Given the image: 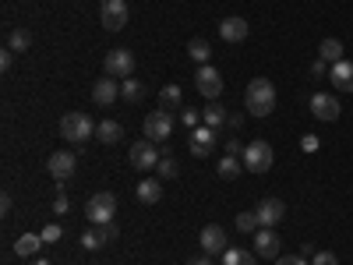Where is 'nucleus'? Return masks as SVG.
<instances>
[{"label":"nucleus","mask_w":353,"mask_h":265,"mask_svg":"<svg viewBox=\"0 0 353 265\" xmlns=\"http://www.w3.org/2000/svg\"><path fill=\"white\" fill-rule=\"evenodd\" d=\"M248 32H251V25H248L244 18H237V14L219 21V39H226V43H244Z\"/></svg>","instance_id":"16"},{"label":"nucleus","mask_w":353,"mask_h":265,"mask_svg":"<svg viewBox=\"0 0 353 265\" xmlns=\"http://www.w3.org/2000/svg\"><path fill=\"white\" fill-rule=\"evenodd\" d=\"M81 248H85V251H99V248H103V237H99V230H96V226L81 233Z\"/></svg>","instance_id":"32"},{"label":"nucleus","mask_w":353,"mask_h":265,"mask_svg":"<svg viewBox=\"0 0 353 265\" xmlns=\"http://www.w3.org/2000/svg\"><path fill=\"white\" fill-rule=\"evenodd\" d=\"M194 85H198V92H201L205 99H219V92H223V75H219L212 64H201L198 75H194Z\"/></svg>","instance_id":"10"},{"label":"nucleus","mask_w":353,"mask_h":265,"mask_svg":"<svg viewBox=\"0 0 353 265\" xmlns=\"http://www.w3.org/2000/svg\"><path fill=\"white\" fill-rule=\"evenodd\" d=\"M241 153H244L241 138H230V141H226V156H241Z\"/></svg>","instance_id":"38"},{"label":"nucleus","mask_w":353,"mask_h":265,"mask_svg":"<svg viewBox=\"0 0 353 265\" xmlns=\"http://www.w3.org/2000/svg\"><path fill=\"white\" fill-rule=\"evenodd\" d=\"M46 170H50L53 181H61V184H64V181H71L74 170H78V156H74V153H68V149H61V153H50Z\"/></svg>","instance_id":"9"},{"label":"nucleus","mask_w":353,"mask_h":265,"mask_svg":"<svg viewBox=\"0 0 353 265\" xmlns=\"http://www.w3.org/2000/svg\"><path fill=\"white\" fill-rule=\"evenodd\" d=\"M241 163H244V170H251V173H265V170L276 163V153H272V145L265 141V138H254V141L244 145Z\"/></svg>","instance_id":"2"},{"label":"nucleus","mask_w":353,"mask_h":265,"mask_svg":"<svg viewBox=\"0 0 353 265\" xmlns=\"http://www.w3.org/2000/svg\"><path fill=\"white\" fill-rule=\"evenodd\" d=\"M318 61H325L329 68L339 64V61H346V57H343V43H339V39H321V46H318Z\"/></svg>","instance_id":"21"},{"label":"nucleus","mask_w":353,"mask_h":265,"mask_svg":"<svg viewBox=\"0 0 353 265\" xmlns=\"http://www.w3.org/2000/svg\"><path fill=\"white\" fill-rule=\"evenodd\" d=\"M237 230H241V233H258V230H261L258 213H241V216H237Z\"/></svg>","instance_id":"31"},{"label":"nucleus","mask_w":353,"mask_h":265,"mask_svg":"<svg viewBox=\"0 0 353 265\" xmlns=\"http://www.w3.org/2000/svg\"><path fill=\"white\" fill-rule=\"evenodd\" d=\"M156 173H159V181H170V177L181 173V166H176V159H173V156H163V159H159V166H156Z\"/></svg>","instance_id":"30"},{"label":"nucleus","mask_w":353,"mask_h":265,"mask_svg":"<svg viewBox=\"0 0 353 265\" xmlns=\"http://www.w3.org/2000/svg\"><path fill=\"white\" fill-rule=\"evenodd\" d=\"M96 138L103 141V145H117L124 138V128L117 124V121H103V124H96Z\"/></svg>","instance_id":"22"},{"label":"nucleus","mask_w":353,"mask_h":265,"mask_svg":"<svg viewBox=\"0 0 353 265\" xmlns=\"http://www.w3.org/2000/svg\"><path fill=\"white\" fill-rule=\"evenodd\" d=\"M188 265H212V255H194V258H188Z\"/></svg>","instance_id":"42"},{"label":"nucleus","mask_w":353,"mask_h":265,"mask_svg":"<svg viewBox=\"0 0 353 265\" xmlns=\"http://www.w3.org/2000/svg\"><path fill=\"white\" fill-rule=\"evenodd\" d=\"M61 226H57V223H46L43 230H39V237H43V244H57V241H61Z\"/></svg>","instance_id":"33"},{"label":"nucleus","mask_w":353,"mask_h":265,"mask_svg":"<svg viewBox=\"0 0 353 265\" xmlns=\"http://www.w3.org/2000/svg\"><path fill=\"white\" fill-rule=\"evenodd\" d=\"M68 209H71V202H68V195L61 191V195H57V198H53V213H57V216H64Z\"/></svg>","instance_id":"36"},{"label":"nucleus","mask_w":353,"mask_h":265,"mask_svg":"<svg viewBox=\"0 0 353 265\" xmlns=\"http://www.w3.org/2000/svg\"><path fill=\"white\" fill-rule=\"evenodd\" d=\"M159 159H163V156H159V149H156V141L141 138V141L131 145V166H134V170H141V173H145V170H156Z\"/></svg>","instance_id":"7"},{"label":"nucleus","mask_w":353,"mask_h":265,"mask_svg":"<svg viewBox=\"0 0 353 265\" xmlns=\"http://www.w3.org/2000/svg\"><path fill=\"white\" fill-rule=\"evenodd\" d=\"M339 99L332 96V92H314L311 96V113L318 117V121H325V124H332L336 121V117H339Z\"/></svg>","instance_id":"13"},{"label":"nucleus","mask_w":353,"mask_h":265,"mask_svg":"<svg viewBox=\"0 0 353 265\" xmlns=\"http://www.w3.org/2000/svg\"><path fill=\"white\" fill-rule=\"evenodd\" d=\"M311 265H339V258H336L332 251H314V258H311Z\"/></svg>","instance_id":"34"},{"label":"nucleus","mask_w":353,"mask_h":265,"mask_svg":"<svg viewBox=\"0 0 353 265\" xmlns=\"http://www.w3.org/2000/svg\"><path fill=\"white\" fill-rule=\"evenodd\" d=\"M103 68H106V78L124 81V78H131V75H134V53H131V50H124V46H117V50H110V53H106Z\"/></svg>","instance_id":"5"},{"label":"nucleus","mask_w":353,"mask_h":265,"mask_svg":"<svg viewBox=\"0 0 353 265\" xmlns=\"http://www.w3.org/2000/svg\"><path fill=\"white\" fill-rule=\"evenodd\" d=\"M301 145H304V153H314V149H318V138H314V135H304Z\"/></svg>","instance_id":"43"},{"label":"nucleus","mask_w":353,"mask_h":265,"mask_svg":"<svg viewBox=\"0 0 353 265\" xmlns=\"http://www.w3.org/2000/svg\"><path fill=\"white\" fill-rule=\"evenodd\" d=\"M96 230H99V237H103V244H110V241H117V226H113V223H99Z\"/></svg>","instance_id":"35"},{"label":"nucleus","mask_w":353,"mask_h":265,"mask_svg":"<svg viewBox=\"0 0 353 265\" xmlns=\"http://www.w3.org/2000/svg\"><path fill=\"white\" fill-rule=\"evenodd\" d=\"M191 156H198V159H209L212 156V149H216V131L209 128V124H198L194 131H191Z\"/></svg>","instance_id":"11"},{"label":"nucleus","mask_w":353,"mask_h":265,"mask_svg":"<svg viewBox=\"0 0 353 265\" xmlns=\"http://www.w3.org/2000/svg\"><path fill=\"white\" fill-rule=\"evenodd\" d=\"M201 121L209 124L212 131H219L223 124H230V117H226V110H223V106H216V103H212V106H205V113H201Z\"/></svg>","instance_id":"24"},{"label":"nucleus","mask_w":353,"mask_h":265,"mask_svg":"<svg viewBox=\"0 0 353 265\" xmlns=\"http://www.w3.org/2000/svg\"><path fill=\"white\" fill-rule=\"evenodd\" d=\"M121 96H124L128 103H138V99L145 96V85L134 81V78H124V81H121Z\"/></svg>","instance_id":"27"},{"label":"nucleus","mask_w":353,"mask_h":265,"mask_svg":"<svg viewBox=\"0 0 353 265\" xmlns=\"http://www.w3.org/2000/svg\"><path fill=\"white\" fill-rule=\"evenodd\" d=\"M32 265H50V262H46V258H36V262H32Z\"/></svg>","instance_id":"44"},{"label":"nucleus","mask_w":353,"mask_h":265,"mask_svg":"<svg viewBox=\"0 0 353 265\" xmlns=\"http://www.w3.org/2000/svg\"><path fill=\"white\" fill-rule=\"evenodd\" d=\"M254 213H258V223H261V226L276 230V226L283 223V216H286V205H283L279 198H261Z\"/></svg>","instance_id":"14"},{"label":"nucleus","mask_w":353,"mask_h":265,"mask_svg":"<svg viewBox=\"0 0 353 265\" xmlns=\"http://www.w3.org/2000/svg\"><path fill=\"white\" fill-rule=\"evenodd\" d=\"M329 78H332V88L339 92H353V61H339L329 68Z\"/></svg>","instance_id":"18"},{"label":"nucleus","mask_w":353,"mask_h":265,"mask_svg":"<svg viewBox=\"0 0 353 265\" xmlns=\"http://www.w3.org/2000/svg\"><path fill=\"white\" fill-rule=\"evenodd\" d=\"M85 216H88L92 226L113 223V216H117V195L113 191H96L92 198H88V205H85Z\"/></svg>","instance_id":"4"},{"label":"nucleus","mask_w":353,"mask_h":265,"mask_svg":"<svg viewBox=\"0 0 353 265\" xmlns=\"http://www.w3.org/2000/svg\"><path fill=\"white\" fill-rule=\"evenodd\" d=\"M216 170H219V177H223V181H233V177H241L244 163H241V156H223V159L216 163Z\"/></svg>","instance_id":"23"},{"label":"nucleus","mask_w":353,"mask_h":265,"mask_svg":"<svg viewBox=\"0 0 353 265\" xmlns=\"http://www.w3.org/2000/svg\"><path fill=\"white\" fill-rule=\"evenodd\" d=\"M39 248H43V237H39V233H21V237L14 241V255H18V258H36Z\"/></svg>","instance_id":"20"},{"label":"nucleus","mask_w":353,"mask_h":265,"mask_svg":"<svg viewBox=\"0 0 353 265\" xmlns=\"http://www.w3.org/2000/svg\"><path fill=\"white\" fill-rule=\"evenodd\" d=\"M11 64H14V50H4L0 53V71H11Z\"/></svg>","instance_id":"41"},{"label":"nucleus","mask_w":353,"mask_h":265,"mask_svg":"<svg viewBox=\"0 0 353 265\" xmlns=\"http://www.w3.org/2000/svg\"><path fill=\"white\" fill-rule=\"evenodd\" d=\"M188 53H191V61H198V64H209L212 46L205 43V39H191V43H188Z\"/></svg>","instance_id":"26"},{"label":"nucleus","mask_w":353,"mask_h":265,"mask_svg":"<svg viewBox=\"0 0 353 265\" xmlns=\"http://www.w3.org/2000/svg\"><path fill=\"white\" fill-rule=\"evenodd\" d=\"M244 106L251 117H269L276 110V85L269 78H251L244 92Z\"/></svg>","instance_id":"1"},{"label":"nucleus","mask_w":353,"mask_h":265,"mask_svg":"<svg viewBox=\"0 0 353 265\" xmlns=\"http://www.w3.org/2000/svg\"><path fill=\"white\" fill-rule=\"evenodd\" d=\"M198 244H201L205 255H212V258L223 255V251L230 248V244H226V230H223L219 223H209V226H205V230H201V237H198Z\"/></svg>","instance_id":"12"},{"label":"nucleus","mask_w":353,"mask_h":265,"mask_svg":"<svg viewBox=\"0 0 353 265\" xmlns=\"http://www.w3.org/2000/svg\"><path fill=\"white\" fill-rule=\"evenodd\" d=\"M117 96H121V85H117V78H99L92 85V103L96 106H113Z\"/></svg>","instance_id":"17"},{"label":"nucleus","mask_w":353,"mask_h":265,"mask_svg":"<svg viewBox=\"0 0 353 265\" xmlns=\"http://www.w3.org/2000/svg\"><path fill=\"white\" fill-rule=\"evenodd\" d=\"M254 255L276 262V258H279V233L269 230V226H261V230L254 233Z\"/></svg>","instance_id":"15"},{"label":"nucleus","mask_w":353,"mask_h":265,"mask_svg":"<svg viewBox=\"0 0 353 265\" xmlns=\"http://www.w3.org/2000/svg\"><path fill=\"white\" fill-rule=\"evenodd\" d=\"M134 195H138V202H145V205H156V202L163 198V181H159V177H145V181L134 188Z\"/></svg>","instance_id":"19"},{"label":"nucleus","mask_w":353,"mask_h":265,"mask_svg":"<svg viewBox=\"0 0 353 265\" xmlns=\"http://www.w3.org/2000/svg\"><path fill=\"white\" fill-rule=\"evenodd\" d=\"M28 46H32V36H28L25 28H14V32L8 36V50H14V53H25Z\"/></svg>","instance_id":"28"},{"label":"nucleus","mask_w":353,"mask_h":265,"mask_svg":"<svg viewBox=\"0 0 353 265\" xmlns=\"http://www.w3.org/2000/svg\"><path fill=\"white\" fill-rule=\"evenodd\" d=\"M170 135H173L170 110H152L149 117H145V138H149V141H166Z\"/></svg>","instance_id":"8"},{"label":"nucleus","mask_w":353,"mask_h":265,"mask_svg":"<svg viewBox=\"0 0 353 265\" xmlns=\"http://www.w3.org/2000/svg\"><path fill=\"white\" fill-rule=\"evenodd\" d=\"M276 265H307V258L304 255H279Z\"/></svg>","instance_id":"37"},{"label":"nucleus","mask_w":353,"mask_h":265,"mask_svg":"<svg viewBox=\"0 0 353 265\" xmlns=\"http://www.w3.org/2000/svg\"><path fill=\"white\" fill-rule=\"evenodd\" d=\"M181 121L194 131V128H198V113H194V110H181Z\"/></svg>","instance_id":"40"},{"label":"nucleus","mask_w":353,"mask_h":265,"mask_svg":"<svg viewBox=\"0 0 353 265\" xmlns=\"http://www.w3.org/2000/svg\"><path fill=\"white\" fill-rule=\"evenodd\" d=\"M325 75H329V64L325 61H314L311 64V78H325Z\"/></svg>","instance_id":"39"},{"label":"nucleus","mask_w":353,"mask_h":265,"mask_svg":"<svg viewBox=\"0 0 353 265\" xmlns=\"http://www.w3.org/2000/svg\"><path fill=\"white\" fill-rule=\"evenodd\" d=\"M103 28L106 32H121V28L128 25L131 18V8H128V0H103Z\"/></svg>","instance_id":"6"},{"label":"nucleus","mask_w":353,"mask_h":265,"mask_svg":"<svg viewBox=\"0 0 353 265\" xmlns=\"http://www.w3.org/2000/svg\"><path fill=\"white\" fill-rule=\"evenodd\" d=\"M223 265H258V262H254V255L244 251V248H226V251H223Z\"/></svg>","instance_id":"25"},{"label":"nucleus","mask_w":353,"mask_h":265,"mask_svg":"<svg viewBox=\"0 0 353 265\" xmlns=\"http://www.w3.org/2000/svg\"><path fill=\"white\" fill-rule=\"evenodd\" d=\"M61 135H64L71 145H85L88 138L96 135V124L88 121V113L74 110V113H64V121H61Z\"/></svg>","instance_id":"3"},{"label":"nucleus","mask_w":353,"mask_h":265,"mask_svg":"<svg viewBox=\"0 0 353 265\" xmlns=\"http://www.w3.org/2000/svg\"><path fill=\"white\" fill-rule=\"evenodd\" d=\"M181 88H176V85H163V92H159V103H163V110H176V106H181Z\"/></svg>","instance_id":"29"}]
</instances>
